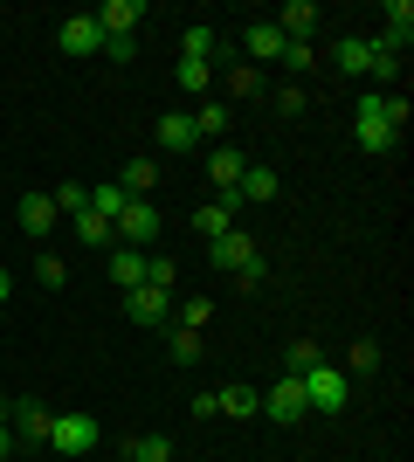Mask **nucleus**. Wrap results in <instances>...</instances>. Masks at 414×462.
Listing matches in <instances>:
<instances>
[{
	"label": "nucleus",
	"instance_id": "bb28decb",
	"mask_svg": "<svg viewBox=\"0 0 414 462\" xmlns=\"http://www.w3.org/2000/svg\"><path fill=\"white\" fill-rule=\"evenodd\" d=\"M194 132H200V138H221V132H228V104H215V97H207V104L194 111Z\"/></svg>",
	"mask_w": 414,
	"mask_h": 462
},
{
	"label": "nucleus",
	"instance_id": "9d476101",
	"mask_svg": "<svg viewBox=\"0 0 414 462\" xmlns=\"http://www.w3.org/2000/svg\"><path fill=\"white\" fill-rule=\"evenodd\" d=\"M49 421H56V414H49L41 401H14V414H7V428H14L28 448H49Z\"/></svg>",
	"mask_w": 414,
	"mask_h": 462
},
{
	"label": "nucleus",
	"instance_id": "ea45409f",
	"mask_svg": "<svg viewBox=\"0 0 414 462\" xmlns=\"http://www.w3.org/2000/svg\"><path fill=\"white\" fill-rule=\"evenodd\" d=\"M7 456H14V428L0 421V462H7Z\"/></svg>",
	"mask_w": 414,
	"mask_h": 462
},
{
	"label": "nucleus",
	"instance_id": "412c9836",
	"mask_svg": "<svg viewBox=\"0 0 414 462\" xmlns=\"http://www.w3.org/2000/svg\"><path fill=\"white\" fill-rule=\"evenodd\" d=\"M111 283L138 290V283H145V255H138V249H111Z\"/></svg>",
	"mask_w": 414,
	"mask_h": 462
},
{
	"label": "nucleus",
	"instance_id": "aec40b11",
	"mask_svg": "<svg viewBox=\"0 0 414 462\" xmlns=\"http://www.w3.org/2000/svg\"><path fill=\"white\" fill-rule=\"evenodd\" d=\"M242 42H249V56H256V62H276V56H283V28H276V21H256Z\"/></svg>",
	"mask_w": 414,
	"mask_h": 462
},
{
	"label": "nucleus",
	"instance_id": "c85d7f7f",
	"mask_svg": "<svg viewBox=\"0 0 414 462\" xmlns=\"http://www.w3.org/2000/svg\"><path fill=\"white\" fill-rule=\"evenodd\" d=\"M242 200H276V173L270 166H249V173H242Z\"/></svg>",
	"mask_w": 414,
	"mask_h": 462
},
{
	"label": "nucleus",
	"instance_id": "393cba45",
	"mask_svg": "<svg viewBox=\"0 0 414 462\" xmlns=\"http://www.w3.org/2000/svg\"><path fill=\"white\" fill-rule=\"evenodd\" d=\"M173 359L179 366H200V359H207V331H179L173 325Z\"/></svg>",
	"mask_w": 414,
	"mask_h": 462
},
{
	"label": "nucleus",
	"instance_id": "6ab92c4d",
	"mask_svg": "<svg viewBox=\"0 0 414 462\" xmlns=\"http://www.w3.org/2000/svg\"><path fill=\"white\" fill-rule=\"evenodd\" d=\"M118 187H124V200H145V193L159 187V166H152V159H124V180H118Z\"/></svg>",
	"mask_w": 414,
	"mask_h": 462
},
{
	"label": "nucleus",
	"instance_id": "a878e982",
	"mask_svg": "<svg viewBox=\"0 0 414 462\" xmlns=\"http://www.w3.org/2000/svg\"><path fill=\"white\" fill-rule=\"evenodd\" d=\"M215 77H228V90H235V97H256L262 90V69H256V62H242V69L228 62V69H215Z\"/></svg>",
	"mask_w": 414,
	"mask_h": 462
},
{
	"label": "nucleus",
	"instance_id": "c756f323",
	"mask_svg": "<svg viewBox=\"0 0 414 462\" xmlns=\"http://www.w3.org/2000/svg\"><path fill=\"white\" fill-rule=\"evenodd\" d=\"M276 62H283V69H290V77H311V69H317V56H311V42H283V56H276Z\"/></svg>",
	"mask_w": 414,
	"mask_h": 462
},
{
	"label": "nucleus",
	"instance_id": "72a5a7b5",
	"mask_svg": "<svg viewBox=\"0 0 414 462\" xmlns=\"http://www.w3.org/2000/svg\"><path fill=\"white\" fill-rule=\"evenodd\" d=\"M145 283H152V290H166V297H173L179 270H173V263H166V255H145Z\"/></svg>",
	"mask_w": 414,
	"mask_h": 462
},
{
	"label": "nucleus",
	"instance_id": "4468645a",
	"mask_svg": "<svg viewBox=\"0 0 414 462\" xmlns=\"http://www.w3.org/2000/svg\"><path fill=\"white\" fill-rule=\"evenodd\" d=\"M56 42H62V56H97V49H104V28H97L90 14H69Z\"/></svg>",
	"mask_w": 414,
	"mask_h": 462
},
{
	"label": "nucleus",
	"instance_id": "f704fd0d",
	"mask_svg": "<svg viewBox=\"0 0 414 462\" xmlns=\"http://www.w3.org/2000/svg\"><path fill=\"white\" fill-rule=\"evenodd\" d=\"M317 359H325V352H317V346H311V338H297V346H290V352H283V373H311V366H317Z\"/></svg>",
	"mask_w": 414,
	"mask_h": 462
},
{
	"label": "nucleus",
	"instance_id": "9b49d317",
	"mask_svg": "<svg viewBox=\"0 0 414 462\" xmlns=\"http://www.w3.org/2000/svg\"><path fill=\"white\" fill-rule=\"evenodd\" d=\"M235 208H242V193H215L207 208H194V228L207 235V242H221V235L235 228Z\"/></svg>",
	"mask_w": 414,
	"mask_h": 462
},
{
	"label": "nucleus",
	"instance_id": "0eeeda50",
	"mask_svg": "<svg viewBox=\"0 0 414 462\" xmlns=\"http://www.w3.org/2000/svg\"><path fill=\"white\" fill-rule=\"evenodd\" d=\"M380 21H387V28L373 35V49H380V56H400V49L414 42V7H408V0H387V14H380Z\"/></svg>",
	"mask_w": 414,
	"mask_h": 462
},
{
	"label": "nucleus",
	"instance_id": "f03ea898",
	"mask_svg": "<svg viewBox=\"0 0 414 462\" xmlns=\"http://www.w3.org/2000/svg\"><path fill=\"white\" fill-rule=\"evenodd\" d=\"M353 138H359V152H394V145H400L394 125L380 117V90L359 97V111H353Z\"/></svg>",
	"mask_w": 414,
	"mask_h": 462
},
{
	"label": "nucleus",
	"instance_id": "dca6fc26",
	"mask_svg": "<svg viewBox=\"0 0 414 462\" xmlns=\"http://www.w3.org/2000/svg\"><path fill=\"white\" fill-rule=\"evenodd\" d=\"M90 21H97L104 35H132L138 21H145V0H104V7H97Z\"/></svg>",
	"mask_w": 414,
	"mask_h": 462
},
{
	"label": "nucleus",
	"instance_id": "a211bd4d",
	"mask_svg": "<svg viewBox=\"0 0 414 462\" xmlns=\"http://www.w3.org/2000/svg\"><path fill=\"white\" fill-rule=\"evenodd\" d=\"M317 0H290V7H283V14H276V28H283V42H311L317 35Z\"/></svg>",
	"mask_w": 414,
	"mask_h": 462
},
{
	"label": "nucleus",
	"instance_id": "423d86ee",
	"mask_svg": "<svg viewBox=\"0 0 414 462\" xmlns=\"http://www.w3.org/2000/svg\"><path fill=\"white\" fill-rule=\"evenodd\" d=\"M262 414H270V421H304V414H311V407H304V380H297V373H283V380L270 386V393H262Z\"/></svg>",
	"mask_w": 414,
	"mask_h": 462
},
{
	"label": "nucleus",
	"instance_id": "f3484780",
	"mask_svg": "<svg viewBox=\"0 0 414 462\" xmlns=\"http://www.w3.org/2000/svg\"><path fill=\"white\" fill-rule=\"evenodd\" d=\"M215 414L249 421V414H262V393H256V386H242V380H228V386H215Z\"/></svg>",
	"mask_w": 414,
	"mask_h": 462
},
{
	"label": "nucleus",
	"instance_id": "2f4dec72",
	"mask_svg": "<svg viewBox=\"0 0 414 462\" xmlns=\"http://www.w3.org/2000/svg\"><path fill=\"white\" fill-rule=\"evenodd\" d=\"M207 318H215V304H207V297H187L173 325H179V331H207Z\"/></svg>",
	"mask_w": 414,
	"mask_h": 462
},
{
	"label": "nucleus",
	"instance_id": "7c9ffc66",
	"mask_svg": "<svg viewBox=\"0 0 414 462\" xmlns=\"http://www.w3.org/2000/svg\"><path fill=\"white\" fill-rule=\"evenodd\" d=\"M207 83H215V62H187V56H179V90H187V97H200Z\"/></svg>",
	"mask_w": 414,
	"mask_h": 462
},
{
	"label": "nucleus",
	"instance_id": "58836bf2",
	"mask_svg": "<svg viewBox=\"0 0 414 462\" xmlns=\"http://www.w3.org/2000/svg\"><path fill=\"white\" fill-rule=\"evenodd\" d=\"M276 111L297 117V111H304V90H297V83H283V90H276Z\"/></svg>",
	"mask_w": 414,
	"mask_h": 462
},
{
	"label": "nucleus",
	"instance_id": "7ed1b4c3",
	"mask_svg": "<svg viewBox=\"0 0 414 462\" xmlns=\"http://www.w3.org/2000/svg\"><path fill=\"white\" fill-rule=\"evenodd\" d=\"M49 448H56L62 462L90 456V448H97V421H90V414H56V421H49Z\"/></svg>",
	"mask_w": 414,
	"mask_h": 462
},
{
	"label": "nucleus",
	"instance_id": "473e14b6",
	"mask_svg": "<svg viewBox=\"0 0 414 462\" xmlns=\"http://www.w3.org/2000/svg\"><path fill=\"white\" fill-rule=\"evenodd\" d=\"M49 200H56V214H83V208H90V187L69 180V187H49Z\"/></svg>",
	"mask_w": 414,
	"mask_h": 462
},
{
	"label": "nucleus",
	"instance_id": "e433bc0d",
	"mask_svg": "<svg viewBox=\"0 0 414 462\" xmlns=\"http://www.w3.org/2000/svg\"><path fill=\"white\" fill-rule=\"evenodd\" d=\"M35 283L41 290H62V283H69V270H62L56 255H41V263H35Z\"/></svg>",
	"mask_w": 414,
	"mask_h": 462
},
{
	"label": "nucleus",
	"instance_id": "20e7f679",
	"mask_svg": "<svg viewBox=\"0 0 414 462\" xmlns=\"http://www.w3.org/2000/svg\"><path fill=\"white\" fill-rule=\"evenodd\" d=\"M111 235H118L124 249L145 255V242H159V208H152V200H124V214L111 221Z\"/></svg>",
	"mask_w": 414,
	"mask_h": 462
},
{
	"label": "nucleus",
	"instance_id": "c9c22d12",
	"mask_svg": "<svg viewBox=\"0 0 414 462\" xmlns=\"http://www.w3.org/2000/svg\"><path fill=\"white\" fill-rule=\"evenodd\" d=\"M345 366H353V373H373L380 366V346H373V338H359V346L345 352Z\"/></svg>",
	"mask_w": 414,
	"mask_h": 462
},
{
	"label": "nucleus",
	"instance_id": "5701e85b",
	"mask_svg": "<svg viewBox=\"0 0 414 462\" xmlns=\"http://www.w3.org/2000/svg\"><path fill=\"white\" fill-rule=\"evenodd\" d=\"M69 235H77V242H97V249H104V242H118V235H111V221H104V214H90V208L69 214Z\"/></svg>",
	"mask_w": 414,
	"mask_h": 462
},
{
	"label": "nucleus",
	"instance_id": "b1692460",
	"mask_svg": "<svg viewBox=\"0 0 414 462\" xmlns=\"http://www.w3.org/2000/svg\"><path fill=\"white\" fill-rule=\"evenodd\" d=\"M124 462H173V442L166 435H138V442H124Z\"/></svg>",
	"mask_w": 414,
	"mask_h": 462
},
{
	"label": "nucleus",
	"instance_id": "4be33fe9",
	"mask_svg": "<svg viewBox=\"0 0 414 462\" xmlns=\"http://www.w3.org/2000/svg\"><path fill=\"white\" fill-rule=\"evenodd\" d=\"M179 56H187V62H215L221 35H215V28H187V35H179Z\"/></svg>",
	"mask_w": 414,
	"mask_h": 462
},
{
	"label": "nucleus",
	"instance_id": "f8f14e48",
	"mask_svg": "<svg viewBox=\"0 0 414 462\" xmlns=\"http://www.w3.org/2000/svg\"><path fill=\"white\" fill-rule=\"evenodd\" d=\"M242 173H249V159H242L235 145H215V152H207V180H215V193H242Z\"/></svg>",
	"mask_w": 414,
	"mask_h": 462
},
{
	"label": "nucleus",
	"instance_id": "cd10ccee",
	"mask_svg": "<svg viewBox=\"0 0 414 462\" xmlns=\"http://www.w3.org/2000/svg\"><path fill=\"white\" fill-rule=\"evenodd\" d=\"M90 214H104V221H118L124 214V187L111 180V187H90Z\"/></svg>",
	"mask_w": 414,
	"mask_h": 462
},
{
	"label": "nucleus",
	"instance_id": "ddd939ff",
	"mask_svg": "<svg viewBox=\"0 0 414 462\" xmlns=\"http://www.w3.org/2000/svg\"><path fill=\"white\" fill-rule=\"evenodd\" d=\"M332 62H338V77H373V42L366 35H338Z\"/></svg>",
	"mask_w": 414,
	"mask_h": 462
},
{
	"label": "nucleus",
	"instance_id": "2eb2a0df",
	"mask_svg": "<svg viewBox=\"0 0 414 462\" xmlns=\"http://www.w3.org/2000/svg\"><path fill=\"white\" fill-rule=\"evenodd\" d=\"M256 242H249V235H242V228H228V235H221V242H215V270H228V276H242V270H249V263H256Z\"/></svg>",
	"mask_w": 414,
	"mask_h": 462
},
{
	"label": "nucleus",
	"instance_id": "4c0bfd02",
	"mask_svg": "<svg viewBox=\"0 0 414 462\" xmlns=\"http://www.w3.org/2000/svg\"><path fill=\"white\" fill-rule=\"evenodd\" d=\"M97 56H111V62L124 69V62L138 56V42H132V35H104V49H97Z\"/></svg>",
	"mask_w": 414,
	"mask_h": 462
},
{
	"label": "nucleus",
	"instance_id": "1a4fd4ad",
	"mask_svg": "<svg viewBox=\"0 0 414 462\" xmlns=\"http://www.w3.org/2000/svg\"><path fill=\"white\" fill-rule=\"evenodd\" d=\"M152 145H159V152H194V145H200L194 111H166V117L152 125Z\"/></svg>",
	"mask_w": 414,
	"mask_h": 462
},
{
	"label": "nucleus",
	"instance_id": "39448f33",
	"mask_svg": "<svg viewBox=\"0 0 414 462\" xmlns=\"http://www.w3.org/2000/svg\"><path fill=\"white\" fill-rule=\"evenodd\" d=\"M14 221H21V235H28V242H49V235H56V200H49V193H21L14 200Z\"/></svg>",
	"mask_w": 414,
	"mask_h": 462
},
{
	"label": "nucleus",
	"instance_id": "a19ab883",
	"mask_svg": "<svg viewBox=\"0 0 414 462\" xmlns=\"http://www.w3.org/2000/svg\"><path fill=\"white\" fill-rule=\"evenodd\" d=\"M7 297H14V276H7V270H0V304H7Z\"/></svg>",
	"mask_w": 414,
	"mask_h": 462
},
{
	"label": "nucleus",
	"instance_id": "6e6552de",
	"mask_svg": "<svg viewBox=\"0 0 414 462\" xmlns=\"http://www.w3.org/2000/svg\"><path fill=\"white\" fill-rule=\"evenodd\" d=\"M124 318H132V325H166V318H173V297L152 290V283H138V290H124Z\"/></svg>",
	"mask_w": 414,
	"mask_h": 462
},
{
	"label": "nucleus",
	"instance_id": "f257e3e1",
	"mask_svg": "<svg viewBox=\"0 0 414 462\" xmlns=\"http://www.w3.org/2000/svg\"><path fill=\"white\" fill-rule=\"evenodd\" d=\"M297 380H304V407H311V414H345V373H338V366L317 359V366L297 373Z\"/></svg>",
	"mask_w": 414,
	"mask_h": 462
}]
</instances>
